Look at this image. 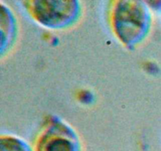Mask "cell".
Masks as SVG:
<instances>
[{"mask_svg":"<svg viewBox=\"0 0 161 151\" xmlns=\"http://www.w3.org/2000/svg\"><path fill=\"white\" fill-rule=\"evenodd\" d=\"M33 151H85L80 134L62 118L49 116L36 135Z\"/></svg>","mask_w":161,"mask_h":151,"instance_id":"cell-3","label":"cell"},{"mask_svg":"<svg viewBox=\"0 0 161 151\" xmlns=\"http://www.w3.org/2000/svg\"><path fill=\"white\" fill-rule=\"evenodd\" d=\"M21 4L35 23L54 31L73 28L83 14V3L80 1L30 0L21 2Z\"/></svg>","mask_w":161,"mask_h":151,"instance_id":"cell-2","label":"cell"},{"mask_svg":"<svg viewBox=\"0 0 161 151\" xmlns=\"http://www.w3.org/2000/svg\"><path fill=\"white\" fill-rule=\"evenodd\" d=\"M1 58L9 55L18 37V23L14 11L7 4L0 2Z\"/></svg>","mask_w":161,"mask_h":151,"instance_id":"cell-4","label":"cell"},{"mask_svg":"<svg viewBox=\"0 0 161 151\" xmlns=\"http://www.w3.org/2000/svg\"><path fill=\"white\" fill-rule=\"evenodd\" d=\"M107 21L118 42L128 50H135L149 37L153 27V13L146 2L111 1Z\"/></svg>","mask_w":161,"mask_h":151,"instance_id":"cell-1","label":"cell"},{"mask_svg":"<svg viewBox=\"0 0 161 151\" xmlns=\"http://www.w3.org/2000/svg\"><path fill=\"white\" fill-rule=\"evenodd\" d=\"M0 151H33V148L21 137L6 133L0 136Z\"/></svg>","mask_w":161,"mask_h":151,"instance_id":"cell-5","label":"cell"}]
</instances>
